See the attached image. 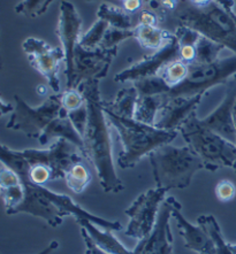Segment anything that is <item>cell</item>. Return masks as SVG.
I'll return each instance as SVG.
<instances>
[{"label":"cell","instance_id":"obj_37","mask_svg":"<svg viewBox=\"0 0 236 254\" xmlns=\"http://www.w3.org/2000/svg\"><path fill=\"white\" fill-rule=\"evenodd\" d=\"M236 194V188L231 181H220L216 187V195L220 201L227 202L234 199Z\"/></svg>","mask_w":236,"mask_h":254},{"label":"cell","instance_id":"obj_34","mask_svg":"<svg viewBox=\"0 0 236 254\" xmlns=\"http://www.w3.org/2000/svg\"><path fill=\"white\" fill-rule=\"evenodd\" d=\"M61 106L66 113L79 110L85 105V98L79 89H66L60 93Z\"/></svg>","mask_w":236,"mask_h":254},{"label":"cell","instance_id":"obj_29","mask_svg":"<svg viewBox=\"0 0 236 254\" xmlns=\"http://www.w3.org/2000/svg\"><path fill=\"white\" fill-rule=\"evenodd\" d=\"M108 28H110L108 22L103 19H98L88 31L81 35L79 44L85 50L98 49V47H100Z\"/></svg>","mask_w":236,"mask_h":254},{"label":"cell","instance_id":"obj_8","mask_svg":"<svg viewBox=\"0 0 236 254\" xmlns=\"http://www.w3.org/2000/svg\"><path fill=\"white\" fill-rule=\"evenodd\" d=\"M166 192L164 189H150L136 198V200L125 210L126 215L129 217L126 236L142 241L151 234L157 223Z\"/></svg>","mask_w":236,"mask_h":254},{"label":"cell","instance_id":"obj_2","mask_svg":"<svg viewBox=\"0 0 236 254\" xmlns=\"http://www.w3.org/2000/svg\"><path fill=\"white\" fill-rule=\"evenodd\" d=\"M104 112L121 140L122 151L118 158V165L121 169L133 168L144 157L150 155L151 152L162 145L169 144L177 136V131L162 130L135 119H125L108 111Z\"/></svg>","mask_w":236,"mask_h":254},{"label":"cell","instance_id":"obj_1","mask_svg":"<svg viewBox=\"0 0 236 254\" xmlns=\"http://www.w3.org/2000/svg\"><path fill=\"white\" fill-rule=\"evenodd\" d=\"M79 89L85 98L89 114L88 125L82 137L84 157L92 163L103 190L118 193L125 189V185L115 170L111 125L104 112L103 100L100 99L99 79L83 82Z\"/></svg>","mask_w":236,"mask_h":254},{"label":"cell","instance_id":"obj_15","mask_svg":"<svg viewBox=\"0 0 236 254\" xmlns=\"http://www.w3.org/2000/svg\"><path fill=\"white\" fill-rule=\"evenodd\" d=\"M172 210V201L168 197L162 202L154 230L148 237L140 241L133 250L134 254H174V239L169 226L170 217H173Z\"/></svg>","mask_w":236,"mask_h":254},{"label":"cell","instance_id":"obj_11","mask_svg":"<svg viewBox=\"0 0 236 254\" xmlns=\"http://www.w3.org/2000/svg\"><path fill=\"white\" fill-rule=\"evenodd\" d=\"M118 54V49L85 50L78 45L74 56V71L72 81L66 89H79L83 82L90 79H100L107 75L112 61Z\"/></svg>","mask_w":236,"mask_h":254},{"label":"cell","instance_id":"obj_10","mask_svg":"<svg viewBox=\"0 0 236 254\" xmlns=\"http://www.w3.org/2000/svg\"><path fill=\"white\" fill-rule=\"evenodd\" d=\"M22 49L29 63L46 79L53 93H61L59 71L61 64H65L63 47H52L42 39L29 37L22 43Z\"/></svg>","mask_w":236,"mask_h":254},{"label":"cell","instance_id":"obj_14","mask_svg":"<svg viewBox=\"0 0 236 254\" xmlns=\"http://www.w3.org/2000/svg\"><path fill=\"white\" fill-rule=\"evenodd\" d=\"M180 44L174 34H170L168 42L166 43L164 47L156 52L150 57L144 58L143 60L134 64L127 69L118 72L114 76V81L118 83L132 82L134 83L139 79L150 77V76L158 75L159 70L168 64L169 61L179 59Z\"/></svg>","mask_w":236,"mask_h":254},{"label":"cell","instance_id":"obj_30","mask_svg":"<svg viewBox=\"0 0 236 254\" xmlns=\"http://www.w3.org/2000/svg\"><path fill=\"white\" fill-rule=\"evenodd\" d=\"M140 96H159V94H167L169 92V88L167 86L159 75L150 76L135 81L133 83Z\"/></svg>","mask_w":236,"mask_h":254},{"label":"cell","instance_id":"obj_39","mask_svg":"<svg viewBox=\"0 0 236 254\" xmlns=\"http://www.w3.org/2000/svg\"><path fill=\"white\" fill-rule=\"evenodd\" d=\"M81 235L83 237V241H84V244H85V254H110L107 252H105L104 250H101L99 246H97L94 244V242L90 237V235L88 234V231H86L84 228H81Z\"/></svg>","mask_w":236,"mask_h":254},{"label":"cell","instance_id":"obj_17","mask_svg":"<svg viewBox=\"0 0 236 254\" xmlns=\"http://www.w3.org/2000/svg\"><path fill=\"white\" fill-rule=\"evenodd\" d=\"M235 100L236 79L232 78V83L230 84V88L227 89L224 100L212 113H210L204 119H201V121L206 128L236 144V129L233 119Z\"/></svg>","mask_w":236,"mask_h":254},{"label":"cell","instance_id":"obj_42","mask_svg":"<svg viewBox=\"0 0 236 254\" xmlns=\"http://www.w3.org/2000/svg\"><path fill=\"white\" fill-rule=\"evenodd\" d=\"M158 16L157 14H155L154 12H151V10H143V12H141V15H140V24H143V25H149V27H156L158 23Z\"/></svg>","mask_w":236,"mask_h":254},{"label":"cell","instance_id":"obj_7","mask_svg":"<svg viewBox=\"0 0 236 254\" xmlns=\"http://www.w3.org/2000/svg\"><path fill=\"white\" fill-rule=\"evenodd\" d=\"M15 106L7 128L23 132L30 138L38 139L46 127L63 112L60 93H53L38 107H31L20 96H14Z\"/></svg>","mask_w":236,"mask_h":254},{"label":"cell","instance_id":"obj_44","mask_svg":"<svg viewBox=\"0 0 236 254\" xmlns=\"http://www.w3.org/2000/svg\"><path fill=\"white\" fill-rule=\"evenodd\" d=\"M216 1H218L220 3L221 6L224 7L225 9L227 10L228 13H230V15L233 17L234 22L236 23V13L234 12L233 7H234V0H216Z\"/></svg>","mask_w":236,"mask_h":254},{"label":"cell","instance_id":"obj_9","mask_svg":"<svg viewBox=\"0 0 236 254\" xmlns=\"http://www.w3.org/2000/svg\"><path fill=\"white\" fill-rule=\"evenodd\" d=\"M28 165H41L49 168L53 173L54 179H64L65 174L76 162L85 159L82 150L66 139H57L46 150H29L19 151Z\"/></svg>","mask_w":236,"mask_h":254},{"label":"cell","instance_id":"obj_12","mask_svg":"<svg viewBox=\"0 0 236 254\" xmlns=\"http://www.w3.org/2000/svg\"><path fill=\"white\" fill-rule=\"evenodd\" d=\"M24 187V199L17 207L13 210L14 214L25 213L41 217L45 220L51 227H59L63 223L64 217L68 216L49 195V189L37 185L29 181L25 176H20Z\"/></svg>","mask_w":236,"mask_h":254},{"label":"cell","instance_id":"obj_19","mask_svg":"<svg viewBox=\"0 0 236 254\" xmlns=\"http://www.w3.org/2000/svg\"><path fill=\"white\" fill-rule=\"evenodd\" d=\"M60 138L66 139L68 141H71V143L75 144L76 146L81 148L83 152L84 144H83L82 136L79 135L78 130L75 129V127L73 126L72 121L64 110L57 119H54L53 121L46 127V129L43 131L41 137L38 138V141L41 145H46L49 144L51 140ZM83 154H84V152H83Z\"/></svg>","mask_w":236,"mask_h":254},{"label":"cell","instance_id":"obj_3","mask_svg":"<svg viewBox=\"0 0 236 254\" xmlns=\"http://www.w3.org/2000/svg\"><path fill=\"white\" fill-rule=\"evenodd\" d=\"M157 188L165 191L186 189L198 170L205 169L202 159L188 146L162 145L149 155Z\"/></svg>","mask_w":236,"mask_h":254},{"label":"cell","instance_id":"obj_47","mask_svg":"<svg viewBox=\"0 0 236 254\" xmlns=\"http://www.w3.org/2000/svg\"><path fill=\"white\" fill-rule=\"evenodd\" d=\"M0 106H1V115H6L7 113H9V112H13L14 111V107L12 104L9 103H6L5 100H0Z\"/></svg>","mask_w":236,"mask_h":254},{"label":"cell","instance_id":"obj_31","mask_svg":"<svg viewBox=\"0 0 236 254\" xmlns=\"http://www.w3.org/2000/svg\"><path fill=\"white\" fill-rule=\"evenodd\" d=\"M1 190V198L3 200L6 213L8 215H12L13 210L19 206L24 199V187L22 182L13 185V187L0 189Z\"/></svg>","mask_w":236,"mask_h":254},{"label":"cell","instance_id":"obj_24","mask_svg":"<svg viewBox=\"0 0 236 254\" xmlns=\"http://www.w3.org/2000/svg\"><path fill=\"white\" fill-rule=\"evenodd\" d=\"M65 182L74 193H82L91 182V173L83 161L76 162L65 174Z\"/></svg>","mask_w":236,"mask_h":254},{"label":"cell","instance_id":"obj_45","mask_svg":"<svg viewBox=\"0 0 236 254\" xmlns=\"http://www.w3.org/2000/svg\"><path fill=\"white\" fill-rule=\"evenodd\" d=\"M191 5L195 7H198V8H204V7H208L213 2V0H190Z\"/></svg>","mask_w":236,"mask_h":254},{"label":"cell","instance_id":"obj_48","mask_svg":"<svg viewBox=\"0 0 236 254\" xmlns=\"http://www.w3.org/2000/svg\"><path fill=\"white\" fill-rule=\"evenodd\" d=\"M36 90H37V92L41 94V96H46L47 92H49V91H47V90H49V88H47V86L44 85V84L38 85L37 89H36Z\"/></svg>","mask_w":236,"mask_h":254},{"label":"cell","instance_id":"obj_49","mask_svg":"<svg viewBox=\"0 0 236 254\" xmlns=\"http://www.w3.org/2000/svg\"><path fill=\"white\" fill-rule=\"evenodd\" d=\"M233 78H234V79H236V75L234 76ZM233 119H234V125H235V129H236V100H235V104H234V110H233ZM233 169L235 170V173H236V163H235V166L233 167Z\"/></svg>","mask_w":236,"mask_h":254},{"label":"cell","instance_id":"obj_27","mask_svg":"<svg viewBox=\"0 0 236 254\" xmlns=\"http://www.w3.org/2000/svg\"><path fill=\"white\" fill-rule=\"evenodd\" d=\"M189 68H190V66L188 64L183 63L181 59H175L169 61L168 64H166L159 70L158 75L164 79V82L169 89H173L175 86L180 85L187 78L189 74Z\"/></svg>","mask_w":236,"mask_h":254},{"label":"cell","instance_id":"obj_35","mask_svg":"<svg viewBox=\"0 0 236 254\" xmlns=\"http://www.w3.org/2000/svg\"><path fill=\"white\" fill-rule=\"evenodd\" d=\"M174 36L176 37L180 46H184V45L196 46V44H197L198 41L202 37V35L199 34L198 31L194 30V29L188 27V25H184L181 23L176 27Z\"/></svg>","mask_w":236,"mask_h":254},{"label":"cell","instance_id":"obj_13","mask_svg":"<svg viewBox=\"0 0 236 254\" xmlns=\"http://www.w3.org/2000/svg\"><path fill=\"white\" fill-rule=\"evenodd\" d=\"M82 20L75 6L70 1H61L57 34L65 52V76L66 85L72 81L74 71L75 50L81 38Z\"/></svg>","mask_w":236,"mask_h":254},{"label":"cell","instance_id":"obj_28","mask_svg":"<svg viewBox=\"0 0 236 254\" xmlns=\"http://www.w3.org/2000/svg\"><path fill=\"white\" fill-rule=\"evenodd\" d=\"M226 49L224 45L212 41L202 35L197 44H196V60L194 64H212L220 59V53Z\"/></svg>","mask_w":236,"mask_h":254},{"label":"cell","instance_id":"obj_36","mask_svg":"<svg viewBox=\"0 0 236 254\" xmlns=\"http://www.w3.org/2000/svg\"><path fill=\"white\" fill-rule=\"evenodd\" d=\"M67 115L72 121L73 126L75 127V129L78 130L79 135L83 137V133L85 131L86 125H88V118H89L88 107H86V105L82 106L81 108H79V110L70 112V113H67Z\"/></svg>","mask_w":236,"mask_h":254},{"label":"cell","instance_id":"obj_18","mask_svg":"<svg viewBox=\"0 0 236 254\" xmlns=\"http://www.w3.org/2000/svg\"><path fill=\"white\" fill-rule=\"evenodd\" d=\"M170 201H172L173 210L172 216L176 221V226L180 230V235L182 236L184 241V246L188 250L197 252L198 254H211L214 250V242L213 239L210 237L204 228L201 226H194L183 216L181 210V204L176 200L174 197H169Z\"/></svg>","mask_w":236,"mask_h":254},{"label":"cell","instance_id":"obj_16","mask_svg":"<svg viewBox=\"0 0 236 254\" xmlns=\"http://www.w3.org/2000/svg\"><path fill=\"white\" fill-rule=\"evenodd\" d=\"M203 94L194 97H168L158 112L155 127L169 131H179L180 127L201 103Z\"/></svg>","mask_w":236,"mask_h":254},{"label":"cell","instance_id":"obj_41","mask_svg":"<svg viewBox=\"0 0 236 254\" xmlns=\"http://www.w3.org/2000/svg\"><path fill=\"white\" fill-rule=\"evenodd\" d=\"M179 59L188 64H192L196 60V46L184 45L180 46L179 51Z\"/></svg>","mask_w":236,"mask_h":254},{"label":"cell","instance_id":"obj_32","mask_svg":"<svg viewBox=\"0 0 236 254\" xmlns=\"http://www.w3.org/2000/svg\"><path fill=\"white\" fill-rule=\"evenodd\" d=\"M135 38V28L133 29H119L110 27L101 42L100 47L103 49H118L120 43L127 41V39Z\"/></svg>","mask_w":236,"mask_h":254},{"label":"cell","instance_id":"obj_22","mask_svg":"<svg viewBox=\"0 0 236 254\" xmlns=\"http://www.w3.org/2000/svg\"><path fill=\"white\" fill-rule=\"evenodd\" d=\"M170 37V32L164 29L149 25L137 24L135 27V39L145 50L158 51L164 47Z\"/></svg>","mask_w":236,"mask_h":254},{"label":"cell","instance_id":"obj_43","mask_svg":"<svg viewBox=\"0 0 236 254\" xmlns=\"http://www.w3.org/2000/svg\"><path fill=\"white\" fill-rule=\"evenodd\" d=\"M142 5H143V0H125V1H122L123 9L128 14L139 12Z\"/></svg>","mask_w":236,"mask_h":254},{"label":"cell","instance_id":"obj_38","mask_svg":"<svg viewBox=\"0 0 236 254\" xmlns=\"http://www.w3.org/2000/svg\"><path fill=\"white\" fill-rule=\"evenodd\" d=\"M19 183H21L20 176L13 169L2 163L1 169H0V189L13 187Z\"/></svg>","mask_w":236,"mask_h":254},{"label":"cell","instance_id":"obj_21","mask_svg":"<svg viewBox=\"0 0 236 254\" xmlns=\"http://www.w3.org/2000/svg\"><path fill=\"white\" fill-rule=\"evenodd\" d=\"M78 224L81 228H84V229L88 231L94 244L99 246L101 250H104L105 252L110 254H134L133 251H129L127 250L125 246H123L120 241L115 238V236L112 234L111 230H105L100 231L96 227V224L92 223L91 221L89 220H78L76 221Z\"/></svg>","mask_w":236,"mask_h":254},{"label":"cell","instance_id":"obj_46","mask_svg":"<svg viewBox=\"0 0 236 254\" xmlns=\"http://www.w3.org/2000/svg\"><path fill=\"white\" fill-rule=\"evenodd\" d=\"M58 248H59V243H58L57 241H52L44 250H43V251H41L38 254H50V253H52L54 250H57Z\"/></svg>","mask_w":236,"mask_h":254},{"label":"cell","instance_id":"obj_50","mask_svg":"<svg viewBox=\"0 0 236 254\" xmlns=\"http://www.w3.org/2000/svg\"><path fill=\"white\" fill-rule=\"evenodd\" d=\"M230 250L232 254H236V244H230Z\"/></svg>","mask_w":236,"mask_h":254},{"label":"cell","instance_id":"obj_23","mask_svg":"<svg viewBox=\"0 0 236 254\" xmlns=\"http://www.w3.org/2000/svg\"><path fill=\"white\" fill-rule=\"evenodd\" d=\"M166 100V94L159 96H140L137 100L134 119L145 125L155 126L158 112Z\"/></svg>","mask_w":236,"mask_h":254},{"label":"cell","instance_id":"obj_20","mask_svg":"<svg viewBox=\"0 0 236 254\" xmlns=\"http://www.w3.org/2000/svg\"><path fill=\"white\" fill-rule=\"evenodd\" d=\"M140 94L133 84L120 90L113 100L104 101L103 108L125 119H134Z\"/></svg>","mask_w":236,"mask_h":254},{"label":"cell","instance_id":"obj_33","mask_svg":"<svg viewBox=\"0 0 236 254\" xmlns=\"http://www.w3.org/2000/svg\"><path fill=\"white\" fill-rule=\"evenodd\" d=\"M54 0H22L15 6V12L28 17H38L44 14Z\"/></svg>","mask_w":236,"mask_h":254},{"label":"cell","instance_id":"obj_5","mask_svg":"<svg viewBox=\"0 0 236 254\" xmlns=\"http://www.w3.org/2000/svg\"><path fill=\"white\" fill-rule=\"evenodd\" d=\"M176 17L181 24L188 25L236 54V23L216 0L204 8L195 6L179 8Z\"/></svg>","mask_w":236,"mask_h":254},{"label":"cell","instance_id":"obj_40","mask_svg":"<svg viewBox=\"0 0 236 254\" xmlns=\"http://www.w3.org/2000/svg\"><path fill=\"white\" fill-rule=\"evenodd\" d=\"M181 0H158L157 2L151 5V8L155 10H161L162 13L173 12L176 8H179Z\"/></svg>","mask_w":236,"mask_h":254},{"label":"cell","instance_id":"obj_51","mask_svg":"<svg viewBox=\"0 0 236 254\" xmlns=\"http://www.w3.org/2000/svg\"><path fill=\"white\" fill-rule=\"evenodd\" d=\"M121 1H125V0H121Z\"/></svg>","mask_w":236,"mask_h":254},{"label":"cell","instance_id":"obj_26","mask_svg":"<svg viewBox=\"0 0 236 254\" xmlns=\"http://www.w3.org/2000/svg\"><path fill=\"white\" fill-rule=\"evenodd\" d=\"M197 223L202 228H204L208 231L210 237L213 239L214 250L211 254H232L230 250V243L225 241L216 217L213 215H202L197 219Z\"/></svg>","mask_w":236,"mask_h":254},{"label":"cell","instance_id":"obj_6","mask_svg":"<svg viewBox=\"0 0 236 254\" xmlns=\"http://www.w3.org/2000/svg\"><path fill=\"white\" fill-rule=\"evenodd\" d=\"M189 74L180 85L170 89L168 97H194L220 84H226L236 75V54L220 58L212 64H189Z\"/></svg>","mask_w":236,"mask_h":254},{"label":"cell","instance_id":"obj_4","mask_svg":"<svg viewBox=\"0 0 236 254\" xmlns=\"http://www.w3.org/2000/svg\"><path fill=\"white\" fill-rule=\"evenodd\" d=\"M179 131L188 146L204 162L206 170L216 172L223 167L235 166L236 144L206 128L196 111L183 122Z\"/></svg>","mask_w":236,"mask_h":254},{"label":"cell","instance_id":"obj_25","mask_svg":"<svg viewBox=\"0 0 236 254\" xmlns=\"http://www.w3.org/2000/svg\"><path fill=\"white\" fill-rule=\"evenodd\" d=\"M123 8L112 5V3H101L97 10L98 19H103L108 22L110 27L119 29H133L132 19Z\"/></svg>","mask_w":236,"mask_h":254}]
</instances>
